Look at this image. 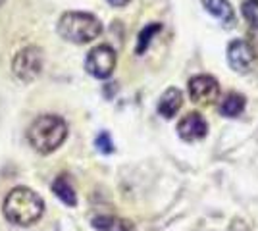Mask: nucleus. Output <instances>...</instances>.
<instances>
[{
  "label": "nucleus",
  "mask_w": 258,
  "mask_h": 231,
  "mask_svg": "<svg viewBox=\"0 0 258 231\" xmlns=\"http://www.w3.org/2000/svg\"><path fill=\"white\" fill-rule=\"evenodd\" d=\"M52 193L60 198L64 204H68V206H76L77 204L76 189H74V185H72V181H70L68 176L56 177V181L52 183Z\"/></svg>",
  "instance_id": "obj_11"
},
{
  "label": "nucleus",
  "mask_w": 258,
  "mask_h": 231,
  "mask_svg": "<svg viewBox=\"0 0 258 231\" xmlns=\"http://www.w3.org/2000/svg\"><path fill=\"white\" fill-rule=\"evenodd\" d=\"M177 133H179V137H181L183 141H187V143L201 141V139H205L206 133H208V123H206V120L199 112H191V114H187L179 121Z\"/></svg>",
  "instance_id": "obj_7"
},
{
  "label": "nucleus",
  "mask_w": 258,
  "mask_h": 231,
  "mask_svg": "<svg viewBox=\"0 0 258 231\" xmlns=\"http://www.w3.org/2000/svg\"><path fill=\"white\" fill-rule=\"evenodd\" d=\"M58 33L70 43L85 44L102 33V23L87 12H66L58 22Z\"/></svg>",
  "instance_id": "obj_3"
},
{
  "label": "nucleus",
  "mask_w": 258,
  "mask_h": 231,
  "mask_svg": "<svg viewBox=\"0 0 258 231\" xmlns=\"http://www.w3.org/2000/svg\"><path fill=\"white\" fill-rule=\"evenodd\" d=\"M116 67V50L108 44L95 46L85 60V69L97 79H108Z\"/></svg>",
  "instance_id": "obj_5"
},
{
  "label": "nucleus",
  "mask_w": 258,
  "mask_h": 231,
  "mask_svg": "<svg viewBox=\"0 0 258 231\" xmlns=\"http://www.w3.org/2000/svg\"><path fill=\"white\" fill-rule=\"evenodd\" d=\"M183 104V95L179 89H168L164 95L160 97L158 100V114H160L162 118H166V120H172L173 116L179 112Z\"/></svg>",
  "instance_id": "obj_10"
},
{
  "label": "nucleus",
  "mask_w": 258,
  "mask_h": 231,
  "mask_svg": "<svg viewBox=\"0 0 258 231\" xmlns=\"http://www.w3.org/2000/svg\"><path fill=\"white\" fill-rule=\"evenodd\" d=\"M252 58H254V52L250 50L248 43L243 39L231 41L227 46V62L235 71H247L252 64Z\"/></svg>",
  "instance_id": "obj_8"
},
{
  "label": "nucleus",
  "mask_w": 258,
  "mask_h": 231,
  "mask_svg": "<svg viewBox=\"0 0 258 231\" xmlns=\"http://www.w3.org/2000/svg\"><path fill=\"white\" fill-rule=\"evenodd\" d=\"M245 104H247V100L243 95H239V93H229L226 99L222 100V114L226 116V118H237V116H241L243 110H245Z\"/></svg>",
  "instance_id": "obj_12"
},
{
  "label": "nucleus",
  "mask_w": 258,
  "mask_h": 231,
  "mask_svg": "<svg viewBox=\"0 0 258 231\" xmlns=\"http://www.w3.org/2000/svg\"><path fill=\"white\" fill-rule=\"evenodd\" d=\"M68 137V123L56 114L39 116L27 129V141L39 154L54 152Z\"/></svg>",
  "instance_id": "obj_2"
},
{
  "label": "nucleus",
  "mask_w": 258,
  "mask_h": 231,
  "mask_svg": "<svg viewBox=\"0 0 258 231\" xmlns=\"http://www.w3.org/2000/svg\"><path fill=\"white\" fill-rule=\"evenodd\" d=\"M95 144H97L98 152H102V154L114 152V143H112V139H110V135H108L106 131L98 133L97 139H95Z\"/></svg>",
  "instance_id": "obj_16"
},
{
  "label": "nucleus",
  "mask_w": 258,
  "mask_h": 231,
  "mask_svg": "<svg viewBox=\"0 0 258 231\" xmlns=\"http://www.w3.org/2000/svg\"><path fill=\"white\" fill-rule=\"evenodd\" d=\"M108 4H112V6H125V4H129V0H106Z\"/></svg>",
  "instance_id": "obj_18"
},
{
  "label": "nucleus",
  "mask_w": 258,
  "mask_h": 231,
  "mask_svg": "<svg viewBox=\"0 0 258 231\" xmlns=\"http://www.w3.org/2000/svg\"><path fill=\"white\" fill-rule=\"evenodd\" d=\"M189 97L197 104H212L220 97V85L212 75H195L189 79Z\"/></svg>",
  "instance_id": "obj_6"
},
{
  "label": "nucleus",
  "mask_w": 258,
  "mask_h": 231,
  "mask_svg": "<svg viewBox=\"0 0 258 231\" xmlns=\"http://www.w3.org/2000/svg\"><path fill=\"white\" fill-rule=\"evenodd\" d=\"M44 64L43 50L39 46H25L12 60V71L18 79H22L23 83H29L33 79H37V75L41 73Z\"/></svg>",
  "instance_id": "obj_4"
},
{
  "label": "nucleus",
  "mask_w": 258,
  "mask_h": 231,
  "mask_svg": "<svg viewBox=\"0 0 258 231\" xmlns=\"http://www.w3.org/2000/svg\"><path fill=\"white\" fill-rule=\"evenodd\" d=\"M162 31V25L160 23H151V25H147L143 31L139 33V39H137V48H135V52L137 54H143L147 48H149V44H151L152 37L156 33H160Z\"/></svg>",
  "instance_id": "obj_14"
},
{
  "label": "nucleus",
  "mask_w": 258,
  "mask_h": 231,
  "mask_svg": "<svg viewBox=\"0 0 258 231\" xmlns=\"http://www.w3.org/2000/svg\"><path fill=\"white\" fill-rule=\"evenodd\" d=\"M93 227L98 231H135L129 221L114 218V216H98L93 220Z\"/></svg>",
  "instance_id": "obj_13"
},
{
  "label": "nucleus",
  "mask_w": 258,
  "mask_h": 231,
  "mask_svg": "<svg viewBox=\"0 0 258 231\" xmlns=\"http://www.w3.org/2000/svg\"><path fill=\"white\" fill-rule=\"evenodd\" d=\"M248 46H250V50L258 54V25H252L250 29H248Z\"/></svg>",
  "instance_id": "obj_17"
},
{
  "label": "nucleus",
  "mask_w": 258,
  "mask_h": 231,
  "mask_svg": "<svg viewBox=\"0 0 258 231\" xmlns=\"http://www.w3.org/2000/svg\"><path fill=\"white\" fill-rule=\"evenodd\" d=\"M4 216L16 225H31L44 214V200L33 189L16 187L4 198Z\"/></svg>",
  "instance_id": "obj_1"
},
{
  "label": "nucleus",
  "mask_w": 258,
  "mask_h": 231,
  "mask_svg": "<svg viewBox=\"0 0 258 231\" xmlns=\"http://www.w3.org/2000/svg\"><path fill=\"white\" fill-rule=\"evenodd\" d=\"M241 10H243V16H245V20L248 22L250 27L258 25V0H245Z\"/></svg>",
  "instance_id": "obj_15"
},
{
  "label": "nucleus",
  "mask_w": 258,
  "mask_h": 231,
  "mask_svg": "<svg viewBox=\"0 0 258 231\" xmlns=\"http://www.w3.org/2000/svg\"><path fill=\"white\" fill-rule=\"evenodd\" d=\"M4 2H6V0H0V6H4Z\"/></svg>",
  "instance_id": "obj_19"
},
{
  "label": "nucleus",
  "mask_w": 258,
  "mask_h": 231,
  "mask_svg": "<svg viewBox=\"0 0 258 231\" xmlns=\"http://www.w3.org/2000/svg\"><path fill=\"white\" fill-rule=\"evenodd\" d=\"M203 6L206 8L208 14H212L216 20L224 23V27L231 29L233 23H235V14H233V8L227 0H201Z\"/></svg>",
  "instance_id": "obj_9"
}]
</instances>
